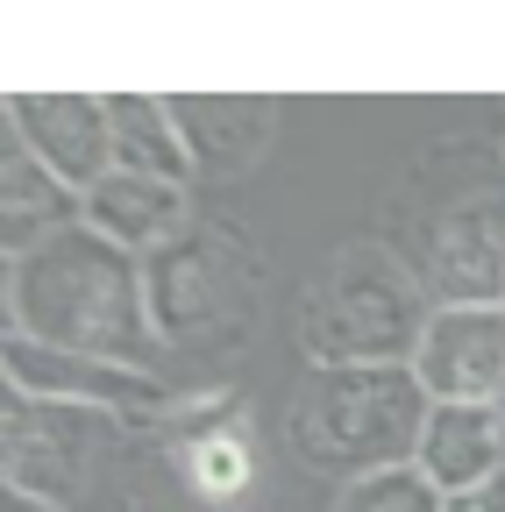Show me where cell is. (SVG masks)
<instances>
[{
    "instance_id": "cell-4",
    "label": "cell",
    "mask_w": 505,
    "mask_h": 512,
    "mask_svg": "<svg viewBox=\"0 0 505 512\" xmlns=\"http://www.w3.org/2000/svg\"><path fill=\"white\" fill-rule=\"evenodd\" d=\"M100 434H107V413L29 399V392L8 384V413H0V463H8V491H29V498L65 505L86 484L93 456H100Z\"/></svg>"
},
{
    "instance_id": "cell-10",
    "label": "cell",
    "mask_w": 505,
    "mask_h": 512,
    "mask_svg": "<svg viewBox=\"0 0 505 512\" xmlns=\"http://www.w3.org/2000/svg\"><path fill=\"white\" fill-rule=\"evenodd\" d=\"M79 214H86L79 192L57 178L29 143L8 136V150H0V249H8V256H29L36 242L79 228Z\"/></svg>"
},
{
    "instance_id": "cell-14",
    "label": "cell",
    "mask_w": 505,
    "mask_h": 512,
    "mask_svg": "<svg viewBox=\"0 0 505 512\" xmlns=\"http://www.w3.org/2000/svg\"><path fill=\"white\" fill-rule=\"evenodd\" d=\"M107 114H114V171L193 185V150H185L178 121H171V100H150V93H107Z\"/></svg>"
},
{
    "instance_id": "cell-5",
    "label": "cell",
    "mask_w": 505,
    "mask_h": 512,
    "mask_svg": "<svg viewBox=\"0 0 505 512\" xmlns=\"http://www.w3.org/2000/svg\"><path fill=\"white\" fill-rule=\"evenodd\" d=\"M0 363H8V384L29 399H57L79 413H107V420H150L171 406V384L143 363H107V356H72V349H43L29 335L0 342Z\"/></svg>"
},
{
    "instance_id": "cell-13",
    "label": "cell",
    "mask_w": 505,
    "mask_h": 512,
    "mask_svg": "<svg viewBox=\"0 0 505 512\" xmlns=\"http://www.w3.org/2000/svg\"><path fill=\"white\" fill-rule=\"evenodd\" d=\"M171 121L185 150H193V171H242L257 164L264 143H271V100H214V93H193V100H171Z\"/></svg>"
},
{
    "instance_id": "cell-18",
    "label": "cell",
    "mask_w": 505,
    "mask_h": 512,
    "mask_svg": "<svg viewBox=\"0 0 505 512\" xmlns=\"http://www.w3.org/2000/svg\"><path fill=\"white\" fill-rule=\"evenodd\" d=\"M0 512H57L50 498H29V491H0Z\"/></svg>"
},
{
    "instance_id": "cell-8",
    "label": "cell",
    "mask_w": 505,
    "mask_h": 512,
    "mask_svg": "<svg viewBox=\"0 0 505 512\" xmlns=\"http://www.w3.org/2000/svg\"><path fill=\"white\" fill-rule=\"evenodd\" d=\"M427 292L434 306H505V192L463 200L434 221Z\"/></svg>"
},
{
    "instance_id": "cell-7",
    "label": "cell",
    "mask_w": 505,
    "mask_h": 512,
    "mask_svg": "<svg viewBox=\"0 0 505 512\" xmlns=\"http://www.w3.org/2000/svg\"><path fill=\"white\" fill-rule=\"evenodd\" d=\"M8 136L29 143L79 200L114 171V114L107 93H8Z\"/></svg>"
},
{
    "instance_id": "cell-12",
    "label": "cell",
    "mask_w": 505,
    "mask_h": 512,
    "mask_svg": "<svg viewBox=\"0 0 505 512\" xmlns=\"http://www.w3.org/2000/svg\"><path fill=\"white\" fill-rule=\"evenodd\" d=\"M150 313H157V335H200L214 328V320L228 313V271H221V256L193 235H178L171 249L150 256Z\"/></svg>"
},
{
    "instance_id": "cell-1",
    "label": "cell",
    "mask_w": 505,
    "mask_h": 512,
    "mask_svg": "<svg viewBox=\"0 0 505 512\" xmlns=\"http://www.w3.org/2000/svg\"><path fill=\"white\" fill-rule=\"evenodd\" d=\"M8 335L150 370L164 335H157V313H150L143 256L114 249L86 221L36 242L29 256H8Z\"/></svg>"
},
{
    "instance_id": "cell-15",
    "label": "cell",
    "mask_w": 505,
    "mask_h": 512,
    "mask_svg": "<svg viewBox=\"0 0 505 512\" xmlns=\"http://www.w3.org/2000/svg\"><path fill=\"white\" fill-rule=\"evenodd\" d=\"M178 470L207 505H235L257 491V441L249 427H200L193 441H178Z\"/></svg>"
},
{
    "instance_id": "cell-2",
    "label": "cell",
    "mask_w": 505,
    "mask_h": 512,
    "mask_svg": "<svg viewBox=\"0 0 505 512\" xmlns=\"http://www.w3.org/2000/svg\"><path fill=\"white\" fill-rule=\"evenodd\" d=\"M427 413L434 399L413 377V363H335V370H306L292 406V441L313 470L349 484L370 470L413 463Z\"/></svg>"
},
{
    "instance_id": "cell-9",
    "label": "cell",
    "mask_w": 505,
    "mask_h": 512,
    "mask_svg": "<svg viewBox=\"0 0 505 512\" xmlns=\"http://www.w3.org/2000/svg\"><path fill=\"white\" fill-rule=\"evenodd\" d=\"M93 235H107L114 249L129 256H150L171 249L178 235H193V192L171 185V178H136V171H107L93 192H86V214H79Z\"/></svg>"
},
{
    "instance_id": "cell-6",
    "label": "cell",
    "mask_w": 505,
    "mask_h": 512,
    "mask_svg": "<svg viewBox=\"0 0 505 512\" xmlns=\"http://www.w3.org/2000/svg\"><path fill=\"white\" fill-rule=\"evenodd\" d=\"M413 377L434 406H498L505 399V306H434L413 349Z\"/></svg>"
},
{
    "instance_id": "cell-3",
    "label": "cell",
    "mask_w": 505,
    "mask_h": 512,
    "mask_svg": "<svg viewBox=\"0 0 505 512\" xmlns=\"http://www.w3.org/2000/svg\"><path fill=\"white\" fill-rule=\"evenodd\" d=\"M434 320V292L399 264L392 249L356 242L313 278L299 306V349L313 370L335 363H413Z\"/></svg>"
},
{
    "instance_id": "cell-16",
    "label": "cell",
    "mask_w": 505,
    "mask_h": 512,
    "mask_svg": "<svg viewBox=\"0 0 505 512\" xmlns=\"http://www.w3.org/2000/svg\"><path fill=\"white\" fill-rule=\"evenodd\" d=\"M335 512H449V491H441L420 463H392V470L349 477L335 491Z\"/></svg>"
},
{
    "instance_id": "cell-19",
    "label": "cell",
    "mask_w": 505,
    "mask_h": 512,
    "mask_svg": "<svg viewBox=\"0 0 505 512\" xmlns=\"http://www.w3.org/2000/svg\"><path fill=\"white\" fill-rule=\"evenodd\" d=\"M498 420H505V399H498Z\"/></svg>"
},
{
    "instance_id": "cell-17",
    "label": "cell",
    "mask_w": 505,
    "mask_h": 512,
    "mask_svg": "<svg viewBox=\"0 0 505 512\" xmlns=\"http://www.w3.org/2000/svg\"><path fill=\"white\" fill-rule=\"evenodd\" d=\"M449 512H505V477H491V484H477V491L449 498Z\"/></svg>"
},
{
    "instance_id": "cell-11",
    "label": "cell",
    "mask_w": 505,
    "mask_h": 512,
    "mask_svg": "<svg viewBox=\"0 0 505 512\" xmlns=\"http://www.w3.org/2000/svg\"><path fill=\"white\" fill-rule=\"evenodd\" d=\"M413 463L449 498L505 477V420H498V406H434L427 427H420Z\"/></svg>"
}]
</instances>
